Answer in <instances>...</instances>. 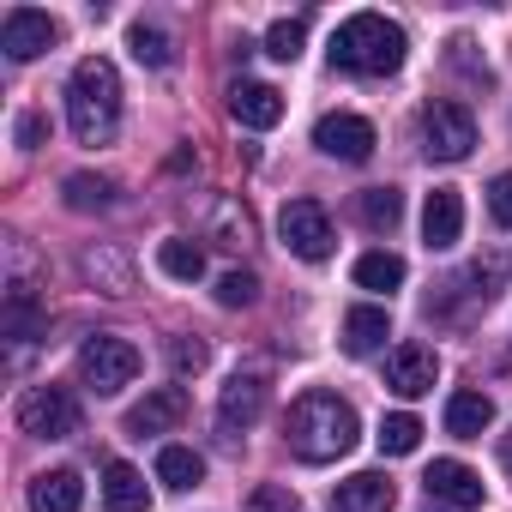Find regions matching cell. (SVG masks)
Instances as JSON below:
<instances>
[{"label": "cell", "instance_id": "6da1fadb", "mask_svg": "<svg viewBox=\"0 0 512 512\" xmlns=\"http://www.w3.org/2000/svg\"><path fill=\"white\" fill-rule=\"evenodd\" d=\"M284 440H290V452L302 464H332V458H344L362 440V422H356L350 398H338V392H302L290 404Z\"/></svg>", "mask_w": 512, "mask_h": 512}, {"label": "cell", "instance_id": "7a4b0ae2", "mask_svg": "<svg viewBox=\"0 0 512 512\" xmlns=\"http://www.w3.org/2000/svg\"><path fill=\"white\" fill-rule=\"evenodd\" d=\"M67 121L79 145H109L121 133V73L103 55H85L67 79Z\"/></svg>", "mask_w": 512, "mask_h": 512}, {"label": "cell", "instance_id": "3957f363", "mask_svg": "<svg viewBox=\"0 0 512 512\" xmlns=\"http://www.w3.org/2000/svg\"><path fill=\"white\" fill-rule=\"evenodd\" d=\"M404 25H392L386 13H356L332 31V67L338 73H362V79H386L404 67Z\"/></svg>", "mask_w": 512, "mask_h": 512}, {"label": "cell", "instance_id": "277c9868", "mask_svg": "<svg viewBox=\"0 0 512 512\" xmlns=\"http://www.w3.org/2000/svg\"><path fill=\"white\" fill-rule=\"evenodd\" d=\"M79 380H85L97 398H115L121 386L139 380V350H133L127 338H115V332H97V338L79 344Z\"/></svg>", "mask_w": 512, "mask_h": 512}, {"label": "cell", "instance_id": "5b68a950", "mask_svg": "<svg viewBox=\"0 0 512 512\" xmlns=\"http://www.w3.org/2000/svg\"><path fill=\"white\" fill-rule=\"evenodd\" d=\"M422 151L434 163H464L476 151V115L464 103H452V97H434L422 109Z\"/></svg>", "mask_w": 512, "mask_h": 512}, {"label": "cell", "instance_id": "8992f818", "mask_svg": "<svg viewBox=\"0 0 512 512\" xmlns=\"http://www.w3.org/2000/svg\"><path fill=\"white\" fill-rule=\"evenodd\" d=\"M278 235H284V247L296 253V260H308V266L332 260V247H338L332 217H326L320 199H290V205L278 211Z\"/></svg>", "mask_w": 512, "mask_h": 512}, {"label": "cell", "instance_id": "52a82bcc", "mask_svg": "<svg viewBox=\"0 0 512 512\" xmlns=\"http://www.w3.org/2000/svg\"><path fill=\"white\" fill-rule=\"evenodd\" d=\"M19 428L31 434V440H67V434H79V398L67 392V386H31L25 398H19Z\"/></svg>", "mask_w": 512, "mask_h": 512}, {"label": "cell", "instance_id": "ba28073f", "mask_svg": "<svg viewBox=\"0 0 512 512\" xmlns=\"http://www.w3.org/2000/svg\"><path fill=\"white\" fill-rule=\"evenodd\" d=\"M61 43V25L37 7H13L7 19H0V49H7V61H37Z\"/></svg>", "mask_w": 512, "mask_h": 512}, {"label": "cell", "instance_id": "9c48e42d", "mask_svg": "<svg viewBox=\"0 0 512 512\" xmlns=\"http://www.w3.org/2000/svg\"><path fill=\"white\" fill-rule=\"evenodd\" d=\"M314 145H320L326 157H338V163H368L380 139H374V121H362V115L338 109V115H320V127H314Z\"/></svg>", "mask_w": 512, "mask_h": 512}, {"label": "cell", "instance_id": "30bf717a", "mask_svg": "<svg viewBox=\"0 0 512 512\" xmlns=\"http://www.w3.org/2000/svg\"><path fill=\"white\" fill-rule=\"evenodd\" d=\"M422 482H428V500H440V506H452V512H476V506L488 500L482 476H476L470 464H458V458H434Z\"/></svg>", "mask_w": 512, "mask_h": 512}, {"label": "cell", "instance_id": "8fae6325", "mask_svg": "<svg viewBox=\"0 0 512 512\" xmlns=\"http://www.w3.org/2000/svg\"><path fill=\"white\" fill-rule=\"evenodd\" d=\"M266 392H272L266 374H229V386H223V398H217V422H223L229 440L266 416Z\"/></svg>", "mask_w": 512, "mask_h": 512}, {"label": "cell", "instance_id": "7c38bea8", "mask_svg": "<svg viewBox=\"0 0 512 512\" xmlns=\"http://www.w3.org/2000/svg\"><path fill=\"white\" fill-rule=\"evenodd\" d=\"M434 380H440V356L428 344H398L386 356V386L398 398H422V392H434Z\"/></svg>", "mask_w": 512, "mask_h": 512}, {"label": "cell", "instance_id": "4fadbf2b", "mask_svg": "<svg viewBox=\"0 0 512 512\" xmlns=\"http://www.w3.org/2000/svg\"><path fill=\"white\" fill-rule=\"evenodd\" d=\"M229 115L241 127H253V133H266V127L284 121V91L260 85V79H241V85H229Z\"/></svg>", "mask_w": 512, "mask_h": 512}, {"label": "cell", "instance_id": "5bb4252c", "mask_svg": "<svg viewBox=\"0 0 512 512\" xmlns=\"http://www.w3.org/2000/svg\"><path fill=\"white\" fill-rule=\"evenodd\" d=\"M181 416H187V392L181 386H157V392H145L133 410H127V434H169V428H181Z\"/></svg>", "mask_w": 512, "mask_h": 512}, {"label": "cell", "instance_id": "9a60e30c", "mask_svg": "<svg viewBox=\"0 0 512 512\" xmlns=\"http://www.w3.org/2000/svg\"><path fill=\"white\" fill-rule=\"evenodd\" d=\"M392 500H398L392 476H380V470H356L350 482H338L332 512H392Z\"/></svg>", "mask_w": 512, "mask_h": 512}, {"label": "cell", "instance_id": "2e32d148", "mask_svg": "<svg viewBox=\"0 0 512 512\" xmlns=\"http://www.w3.org/2000/svg\"><path fill=\"white\" fill-rule=\"evenodd\" d=\"M422 235H428V247H452V241L464 235V199H458V187H434V193H428V205H422Z\"/></svg>", "mask_w": 512, "mask_h": 512}, {"label": "cell", "instance_id": "e0dca14e", "mask_svg": "<svg viewBox=\"0 0 512 512\" xmlns=\"http://www.w3.org/2000/svg\"><path fill=\"white\" fill-rule=\"evenodd\" d=\"M79 506H85L79 470H43V476H31V512H79Z\"/></svg>", "mask_w": 512, "mask_h": 512}, {"label": "cell", "instance_id": "ac0fdd59", "mask_svg": "<svg viewBox=\"0 0 512 512\" xmlns=\"http://www.w3.org/2000/svg\"><path fill=\"white\" fill-rule=\"evenodd\" d=\"M488 428H494V398H488V392H452V398H446V434L482 440Z\"/></svg>", "mask_w": 512, "mask_h": 512}, {"label": "cell", "instance_id": "d6986e66", "mask_svg": "<svg viewBox=\"0 0 512 512\" xmlns=\"http://www.w3.org/2000/svg\"><path fill=\"white\" fill-rule=\"evenodd\" d=\"M103 506H109V512H145V506H151V488H145V476H139L127 458H115V464L103 470Z\"/></svg>", "mask_w": 512, "mask_h": 512}, {"label": "cell", "instance_id": "ffe728a7", "mask_svg": "<svg viewBox=\"0 0 512 512\" xmlns=\"http://www.w3.org/2000/svg\"><path fill=\"white\" fill-rule=\"evenodd\" d=\"M386 338H392L386 308H350V314H344V350H350V356H374Z\"/></svg>", "mask_w": 512, "mask_h": 512}, {"label": "cell", "instance_id": "44dd1931", "mask_svg": "<svg viewBox=\"0 0 512 512\" xmlns=\"http://www.w3.org/2000/svg\"><path fill=\"white\" fill-rule=\"evenodd\" d=\"M43 326H49V314L37 308L31 284H13V290H7V338L31 344V338H43Z\"/></svg>", "mask_w": 512, "mask_h": 512}, {"label": "cell", "instance_id": "7402d4cb", "mask_svg": "<svg viewBox=\"0 0 512 512\" xmlns=\"http://www.w3.org/2000/svg\"><path fill=\"white\" fill-rule=\"evenodd\" d=\"M157 266H163L169 278L193 284V278H205V247H199L193 235H169V241L157 247Z\"/></svg>", "mask_w": 512, "mask_h": 512}, {"label": "cell", "instance_id": "603a6c76", "mask_svg": "<svg viewBox=\"0 0 512 512\" xmlns=\"http://www.w3.org/2000/svg\"><path fill=\"white\" fill-rule=\"evenodd\" d=\"M356 211H362V223H368L374 235H392L398 217H404V193H398V187H368V193L356 199Z\"/></svg>", "mask_w": 512, "mask_h": 512}, {"label": "cell", "instance_id": "cb8c5ba5", "mask_svg": "<svg viewBox=\"0 0 512 512\" xmlns=\"http://www.w3.org/2000/svg\"><path fill=\"white\" fill-rule=\"evenodd\" d=\"M157 482H169V488H199V482H205V458H199L193 446H163V452H157Z\"/></svg>", "mask_w": 512, "mask_h": 512}, {"label": "cell", "instance_id": "d4e9b609", "mask_svg": "<svg viewBox=\"0 0 512 512\" xmlns=\"http://www.w3.org/2000/svg\"><path fill=\"white\" fill-rule=\"evenodd\" d=\"M61 193H67V211H109L115 205V181H103V175H67L61 181Z\"/></svg>", "mask_w": 512, "mask_h": 512}, {"label": "cell", "instance_id": "484cf974", "mask_svg": "<svg viewBox=\"0 0 512 512\" xmlns=\"http://www.w3.org/2000/svg\"><path fill=\"white\" fill-rule=\"evenodd\" d=\"M506 278H512V253H488V260H476L452 290H464V296L488 302V296H494V284H506Z\"/></svg>", "mask_w": 512, "mask_h": 512}, {"label": "cell", "instance_id": "4316f807", "mask_svg": "<svg viewBox=\"0 0 512 512\" xmlns=\"http://www.w3.org/2000/svg\"><path fill=\"white\" fill-rule=\"evenodd\" d=\"M356 284L362 290H398L404 284V260H398V253H386V247H374V253H362V260H356Z\"/></svg>", "mask_w": 512, "mask_h": 512}, {"label": "cell", "instance_id": "83f0119b", "mask_svg": "<svg viewBox=\"0 0 512 512\" xmlns=\"http://www.w3.org/2000/svg\"><path fill=\"white\" fill-rule=\"evenodd\" d=\"M374 440H380V452L404 458V452H416V446H422V422H416L410 410H398V416H386V422H380V434H374Z\"/></svg>", "mask_w": 512, "mask_h": 512}, {"label": "cell", "instance_id": "f1b7e54d", "mask_svg": "<svg viewBox=\"0 0 512 512\" xmlns=\"http://www.w3.org/2000/svg\"><path fill=\"white\" fill-rule=\"evenodd\" d=\"M127 49H133V61H139V67H169V61H175L169 37H163L157 25H133V31H127Z\"/></svg>", "mask_w": 512, "mask_h": 512}, {"label": "cell", "instance_id": "f546056e", "mask_svg": "<svg viewBox=\"0 0 512 512\" xmlns=\"http://www.w3.org/2000/svg\"><path fill=\"white\" fill-rule=\"evenodd\" d=\"M211 241H223V247H247V241H253V223H247V211H241L235 199L217 205V217H211Z\"/></svg>", "mask_w": 512, "mask_h": 512}, {"label": "cell", "instance_id": "4dcf8cb0", "mask_svg": "<svg viewBox=\"0 0 512 512\" xmlns=\"http://www.w3.org/2000/svg\"><path fill=\"white\" fill-rule=\"evenodd\" d=\"M302 43H308V25H302V19H278V25L266 31V55H272V61H296Z\"/></svg>", "mask_w": 512, "mask_h": 512}, {"label": "cell", "instance_id": "1f68e13d", "mask_svg": "<svg viewBox=\"0 0 512 512\" xmlns=\"http://www.w3.org/2000/svg\"><path fill=\"white\" fill-rule=\"evenodd\" d=\"M85 272H91V278H103V284H109V296H127V290H133V272L115 260V253H85Z\"/></svg>", "mask_w": 512, "mask_h": 512}, {"label": "cell", "instance_id": "d6a6232c", "mask_svg": "<svg viewBox=\"0 0 512 512\" xmlns=\"http://www.w3.org/2000/svg\"><path fill=\"white\" fill-rule=\"evenodd\" d=\"M247 512H302V500H296V488H284V482H260L247 494Z\"/></svg>", "mask_w": 512, "mask_h": 512}, {"label": "cell", "instance_id": "836d02e7", "mask_svg": "<svg viewBox=\"0 0 512 512\" xmlns=\"http://www.w3.org/2000/svg\"><path fill=\"white\" fill-rule=\"evenodd\" d=\"M253 296H260V278L253 272H223L217 278V302L223 308H253Z\"/></svg>", "mask_w": 512, "mask_h": 512}, {"label": "cell", "instance_id": "e575fe53", "mask_svg": "<svg viewBox=\"0 0 512 512\" xmlns=\"http://www.w3.org/2000/svg\"><path fill=\"white\" fill-rule=\"evenodd\" d=\"M205 356H211V350H205L199 338H175V344H169V362H175V374H199V368H205Z\"/></svg>", "mask_w": 512, "mask_h": 512}, {"label": "cell", "instance_id": "d590c367", "mask_svg": "<svg viewBox=\"0 0 512 512\" xmlns=\"http://www.w3.org/2000/svg\"><path fill=\"white\" fill-rule=\"evenodd\" d=\"M488 211H494V223H500V229H512V169L488 181Z\"/></svg>", "mask_w": 512, "mask_h": 512}, {"label": "cell", "instance_id": "8d00e7d4", "mask_svg": "<svg viewBox=\"0 0 512 512\" xmlns=\"http://www.w3.org/2000/svg\"><path fill=\"white\" fill-rule=\"evenodd\" d=\"M43 139H49V121H43V115H19V145H25V151H37Z\"/></svg>", "mask_w": 512, "mask_h": 512}, {"label": "cell", "instance_id": "74e56055", "mask_svg": "<svg viewBox=\"0 0 512 512\" xmlns=\"http://www.w3.org/2000/svg\"><path fill=\"white\" fill-rule=\"evenodd\" d=\"M422 512H434V506H422Z\"/></svg>", "mask_w": 512, "mask_h": 512}]
</instances>
